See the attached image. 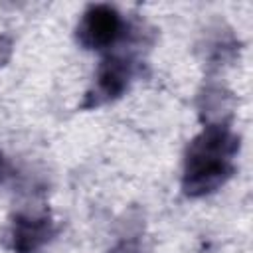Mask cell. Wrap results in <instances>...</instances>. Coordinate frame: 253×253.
<instances>
[{
    "label": "cell",
    "instance_id": "8",
    "mask_svg": "<svg viewBox=\"0 0 253 253\" xmlns=\"http://www.w3.org/2000/svg\"><path fill=\"white\" fill-rule=\"evenodd\" d=\"M6 174H8V162H6L4 154L0 152V182L6 178Z\"/></svg>",
    "mask_w": 253,
    "mask_h": 253
},
{
    "label": "cell",
    "instance_id": "7",
    "mask_svg": "<svg viewBox=\"0 0 253 253\" xmlns=\"http://www.w3.org/2000/svg\"><path fill=\"white\" fill-rule=\"evenodd\" d=\"M12 49H14L12 40H10L8 36L0 34V67H4V65L10 61V57H12Z\"/></svg>",
    "mask_w": 253,
    "mask_h": 253
},
{
    "label": "cell",
    "instance_id": "6",
    "mask_svg": "<svg viewBox=\"0 0 253 253\" xmlns=\"http://www.w3.org/2000/svg\"><path fill=\"white\" fill-rule=\"evenodd\" d=\"M109 253H142V249H140L138 239H123Z\"/></svg>",
    "mask_w": 253,
    "mask_h": 253
},
{
    "label": "cell",
    "instance_id": "3",
    "mask_svg": "<svg viewBox=\"0 0 253 253\" xmlns=\"http://www.w3.org/2000/svg\"><path fill=\"white\" fill-rule=\"evenodd\" d=\"M123 34V18L111 4H91L81 14L75 30L77 42L85 49L111 47Z\"/></svg>",
    "mask_w": 253,
    "mask_h": 253
},
{
    "label": "cell",
    "instance_id": "2",
    "mask_svg": "<svg viewBox=\"0 0 253 253\" xmlns=\"http://www.w3.org/2000/svg\"><path fill=\"white\" fill-rule=\"evenodd\" d=\"M134 73V63L126 55H107L101 59L95 81L91 89L85 95V101L81 103V109H97L101 105H107L115 99H119L130 85Z\"/></svg>",
    "mask_w": 253,
    "mask_h": 253
},
{
    "label": "cell",
    "instance_id": "5",
    "mask_svg": "<svg viewBox=\"0 0 253 253\" xmlns=\"http://www.w3.org/2000/svg\"><path fill=\"white\" fill-rule=\"evenodd\" d=\"M231 107H233L231 93H227L225 89H221L217 85L206 87L202 91L200 103H198L200 117H202L204 125H229Z\"/></svg>",
    "mask_w": 253,
    "mask_h": 253
},
{
    "label": "cell",
    "instance_id": "1",
    "mask_svg": "<svg viewBox=\"0 0 253 253\" xmlns=\"http://www.w3.org/2000/svg\"><path fill=\"white\" fill-rule=\"evenodd\" d=\"M239 136L229 125H204L184 156L182 190L188 198H202L219 190L233 174Z\"/></svg>",
    "mask_w": 253,
    "mask_h": 253
},
{
    "label": "cell",
    "instance_id": "4",
    "mask_svg": "<svg viewBox=\"0 0 253 253\" xmlns=\"http://www.w3.org/2000/svg\"><path fill=\"white\" fill-rule=\"evenodd\" d=\"M55 233L53 219L47 211H20L14 215L10 229V247L14 253H36Z\"/></svg>",
    "mask_w": 253,
    "mask_h": 253
}]
</instances>
